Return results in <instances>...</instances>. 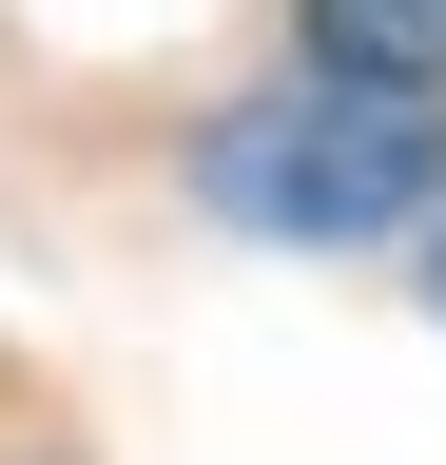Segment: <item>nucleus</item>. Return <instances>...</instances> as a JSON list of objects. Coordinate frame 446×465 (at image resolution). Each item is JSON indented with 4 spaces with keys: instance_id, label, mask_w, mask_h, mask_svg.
Returning <instances> with one entry per match:
<instances>
[{
    "instance_id": "f257e3e1",
    "label": "nucleus",
    "mask_w": 446,
    "mask_h": 465,
    "mask_svg": "<svg viewBox=\"0 0 446 465\" xmlns=\"http://www.w3.org/2000/svg\"><path fill=\"white\" fill-rule=\"evenodd\" d=\"M213 213L272 232V252H369V232H408L446 194V97L408 78H292V97H253V116H213Z\"/></svg>"
},
{
    "instance_id": "f03ea898",
    "label": "nucleus",
    "mask_w": 446,
    "mask_h": 465,
    "mask_svg": "<svg viewBox=\"0 0 446 465\" xmlns=\"http://www.w3.org/2000/svg\"><path fill=\"white\" fill-rule=\"evenodd\" d=\"M292 39H311V78H446V0H292Z\"/></svg>"
},
{
    "instance_id": "7ed1b4c3",
    "label": "nucleus",
    "mask_w": 446,
    "mask_h": 465,
    "mask_svg": "<svg viewBox=\"0 0 446 465\" xmlns=\"http://www.w3.org/2000/svg\"><path fill=\"white\" fill-rule=\"evenodd\" d=\"M427 213H446V194H427ZM427 311H446V252H427Z\"/></svg>"
}]
</instances>
